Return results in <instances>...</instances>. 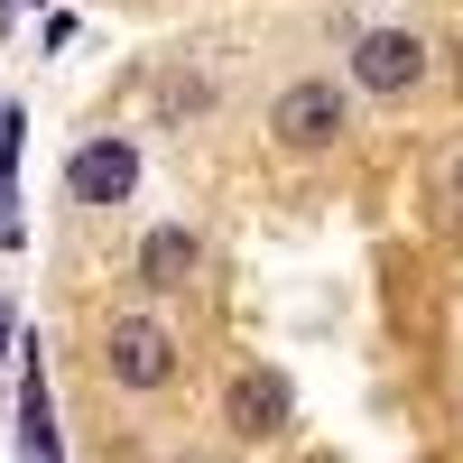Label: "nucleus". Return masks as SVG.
Segmentation results:
<instances>
[{
  "mask_svg": "<svg viewBox=\"0 0 463 463\" xmlns=\"http://www.w3.org/2000/svg\"><path fill=\"white\" fill-rule=\"evenodd\" d=\"M343 121H353V102H343L325 74H306V84H288L279 102H269V130H279V148H297V158L306 148H334Z\"/></svg>",
  "mask_w": 463,
  "mask_h": 463,
  "instance_id": "nucleus-1",
  "label": "nucleus"
},
{
  "mask_svg": "<svg viewBox=\"0 0 463 463\" xmlns=\"http://www.w3.org/2000/svg\"><path fill=\"white\" fill-rule=\"evenodd\" d=\"M102 371L121 380V390H167V380H176V334L158 316H121L111 343H102Z\"/></svg>",
  "mask_w": 463,
  "mask_h": 463,
  "instance_id": "nucleus-2",
  "label": "nucleus"
},
{
  "mask_svg": "<svg viewBox=\"0 0 463 463\" xmlns=\"http://www.w3.org/2000/svg\"><path fill=\"white\" fill-rule=\"evenodd\" d=\"M417 74H427V37H408V28H371L353 47V84L362 93H408Z\"/></svg>",
  "mask_w": 463,
  "mask_h": 463,
  "instance_id": "nucleus-3",
  "label": "nucleus"
},
{
  "mask_svg": "<svg viewBox=\"0 0 463 463\" xmlns=\"http://www.w3.org/2000/svg\"><path fill=\"white\" fill-rule=\"evenodd\" d=\"M139 185V148L130 139H93V148H74V195L84 204H121Z\"/></svg>",
  "mask_w": 463,
  "mask_h": 463,
  "instance_id": "nucleus-4",
  "label": "nucleus"
},
{
  "mask_svg": "<svg viewBox=\"0 0 463 463\" xmlns=\"http://www.w3.org/2000/svg\"><path fill=\"white\" fill-rule=\"evenodd\" d=\"M222 408H232V436H250V445H260V436H279V427H288V380H269V371H241Z\"/></svg>",
  "mask_w": 463,
  "mask_h": 463,
  "instance_id": "nucleus-5",
  "label": "nucleus"
},
{
  "mask_svg": "<svg viewBox=\"0 0 463 463\" xmlns=\"http://www.w3.org/2000/svg\"><path fill=\"white\" fill-rule=\"evenodd\" d=\"M195 232H185V222H158V232H148V241H139V288H185V279H195Z\"/></svg>",
  "mask_w": 463,
  "mask_h": 463,
  "instance_id": "nucleus-6",
  "label": "nucleus"
},
{
  "mask_svg": "<svg viewBox=\"0 0 463 463\" xmlns=\"http://www.w3.org/2000/svg\"><path fill=\"white\" fill-rule=\"evenodd\" d=\"M19 445H28V463H56V408H47V371L37 362L19 380Z\"/></svg>",
  "mask_w": 463,
  "mask_h": 463,
  "instance_id": "nucleus-7",
  "label": "nucleus"
},
{
  "mask_svg": "<svg viewBox=\"0 0 463 463\" xmlns=\"http://www.w3.org/2000/svg\"><path fill=\"white\" fill-rule=\"evenodd\" d=\"M0 362H10V306H0Z\"/></svg>",
  "mask_w": 463,
  "mask_h": 463,
  "instance_id": "nucleus-8",
  "label": "nucleus"
},
{
  "mask_svg": "<svg viewBox=\"0 0 463 463\" xmlns=\"http://www.w3.org/2000/svg\"><path fill=\"white\" fill-rule=\"evenodd\" d=\"M454 195H463V158H454Z\"/></svg>",
  "mask_w": 463,
  "mask_h": 463,
  "instance_id": "nucleus-9",
  "label": "nucleus"
},
{
  "mask_svg": "<svg viewBox=\"0 0 463 463\" xmlns=\"http://www.w3.org/2000/svg\"><path fill=\"white\" fill-rule=\"evenodd\" d=\"M176 463H204V454H176Z\"/></svg>",
  "mask_w": 463,
  "mask_h": 463,
  "instance_id": "nucleus-10",
  "label": "nucleus"
}]
</instances>
